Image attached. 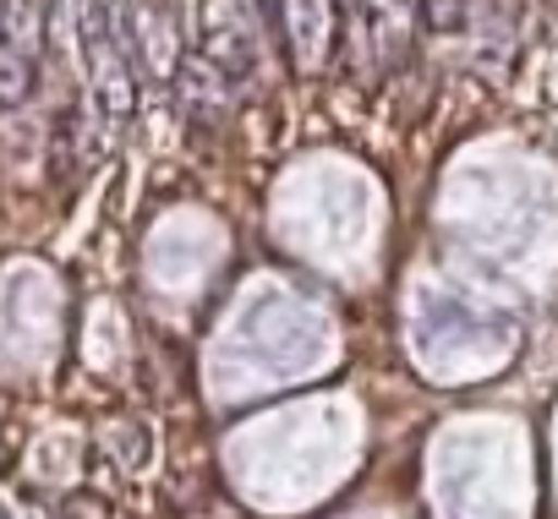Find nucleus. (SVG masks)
<instances>
[{
    "label": "nucleus",
    "mask_w": 558,
    "mask_h": 519,
    "mask_svg": "<svg viewBox=\"0 0 558 519\" xmlns=\"http://www.w3.org/2000/svg\"><path fill=\"white\" fill-rule=\"evenodd\" d=\"M203 50L225 77H246L257 66V23L241 0H208L203 7Z\"/></svg>",
    "instance_id": "7ed1b4c3"
},
{
    "label": "nucleus",
    "mask_w": 558,
    "mask_h": 519,
    "mask_svg": "<svg viewBox=\"0 0 558 519\" xmlns=\"http://www.w3.org/2000/svg\"><path fill=\"white\" fill-rule=\"evenodd\" d=\"M39 39H45V23L34 12V0H12L0 12V104H23L34 94Z\"/></svg>",
    "instance_id": "f03ea898"
},
{
    "label": "nucleus",
    "mask_w": 558,
    "mask_h": 519,
    "mask_svg": "<svg viewBox=\"0 0 558 519\" xmlns=\"http://www.w3.org/2000/svg\"><path fill=\"white\" fill-rule=\"evenodd\" d=\"M0 519H7V514H0Z\"/></svg>",
    "instance_id": "20e7f679"
},
{
    "label": "nucleus",
    "mask_w": 558,
    "mask_h": 519,
    "mask_svg": "<svg viewBox=\"0 0 558 519\" xmlns=\"http://www.w3.org/2000/svg\"><path fill=\"white\" fill-rule=\"evenodd\" d=\"M83 61H88V77H94V94L110 115V126L132 121V104H137V77H132V34L116 23V7L110 0H83Z\"/></svg>",
    "instance_id": "f257e3e1"
}]
</instances>
